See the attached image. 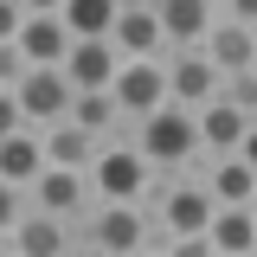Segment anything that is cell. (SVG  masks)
<instances>
[{
    "mask_svg": "<svg viewBox=\"0 0 257 257\" xmlns=\"http://www.w3.org/2000/svg\"><path fill=\"white\" fill-rule=\"evenodd\" d=\"M128 142H135V155L148 161V174H193L199 167V128H193V109H180V103H161V109H148L142 122H128Z\"/></svg>",
    "mask_w": 257,
    "mask_h": 257,
    "instance_id": "1",
    "label": "cell"
},
{
    "mask_svg": "<svg viewBox=\"0 0 257 257\" xmlns=\"http://www.w3.org/2000/svg\"><path fill=\"white\" fill-rule=\"evenodd\" d=\"M84 187H90V199H103V206H142V199L155 193V174H148V161L135 155L128 135H109V142H96L90 167H84Z\"/></svg>",
    "mask_w": 257,
    "mask_h": 257,
    "instance_id": "2",
    "label": "cell"
},
{
    "mask_svg": "<svg viewBox=\"0 0 257 257\" xmlns=\"http://www.w3.org/2000/svg\"><path fill=\"white\" fill-rule=\"evenodd\" d=\"M71 238L90 257H135L148 244H161L148 225V206H103V199H90V212L71 225Z\"/></svg>",
    "mask_w": 257,
    "mask_h": 257,
    "instance_id": "3",
    "label": "cell"
},
{
    "mask_svg": "<svg viewBox=\"0 0 257 257\" xmlns=\"http://www.w3.org/2000/svg\"><path fill=\"white\" fill-rule=\"evenodd\" d=\"M193 128H199V155H251L257 161V116H244V109H231L225 96H212V103H199L193 109Z\"/></svg>",
    "mask_w": 257,
    "mask_h": 257,
    "instance_id": "4",
    "label": "cell"
},
{
    "mask_svg": "<svg viewBox=\"0 0 257 257\" xmlns=\"http://www.w3.org/2000/svg\"><path fill=\"white\" fill-rule=\"evenodd\" d=\"M71 84H64L58 64H26V77L13 84V103H20V116H26V128H52L71 116Z\"/></svg>",
    "mask_w": 257,
    "mask_h": 257,
    "instance_id": "5",
    "label": "cell"
},
{
    "mask_svg": "<svg viewBox=\"0 0 257 257\" xmlns=\"http://www.w3.org/2000/svg\"><path fill=\"white\" fill-rule=\"evenodd\" d=\"M161 71H167V103H180V109L212 103V96H219V84H225L199 45H174V52H161Z\"/></svg>",
    "mask_w": 257,
    "mask_h": 257,
    "instance_id": "6",
    "label": "cell"
},
{
    "mask_svg": "<svg viewBox=\"0 0 257 257\" xmlns=\"http://www.w3.org/2000/svg\"><path fill=\"white\" fill-rule=\"evenodd\" d=\"M109 96H116L122 122H142L148 109H161L167 103V71H161V58H122L116 77H109Z\"/></svg>",
    "mask_w": 257,
    "mask_h": 257,
    "instance_id": "7",
    "label": "cell"
},
{
    "mask_svg": "<svg viewBox=\"0 0 257 257\" xmlns=\"http://www.w3.org/2000/svg\"><path fill=\"white\" fill-rule=\"evenodd\" d=\"M26 206L32 212H52V219L77 225L90 212V187H84V174H71V167H39V180L26 187Z\"/></svg>",
    "mask_w": 257,
    "mask_h": 257,
    "instance_id": "8",
    "label": "cell"
},
{
    "mask_svg": "<svg viewBox=\"0 0 257 257\" xmlns=\"http://www.w3.org/2000/svg\"><path fill=\"white\" fill-rule=\"evenodd\" d=\"M109 45L122 58H161L167 39H161V20H155V0H122L116 26H109Z\"/></svg>",
    "mask_w": 257,
    "mask_h": 257,
    "instance_id": "9",
    "label": "cell"
},
{
    "mask_svg": "<svg viewBox=\"0 0 257 257\" xmlns=\"http://www.w3.org/2000/svg\"><path fill=\"white\" fill-rule=\"evenodd\" d=\"M116 64H122V52H116L109 39H71V52H64L58 71H64L71 90H109Z\"/></svg>",
    "mask_w": 257,
    "mask_h": 257,
    "instance_id": "10",
    "label": "cell"
},
{
    "mask_svg": "<svg viewBox=\"0 0 257 257\" xmlns=\"http://www.w3.org/2000/svg\"><path fill=\"white\" fill-rule=\"evenodd\" d=\"M199 52L212 58L219 77H238V71H257V32L251 26H231V20H212V32L199 39Z\"/></svg>",
    "mask_w": 257,
    "mask_h": 257,
    "instance_id": "11",
    "label": "cell"
},
{
    "mask_svg": "<svg viewBox=\"0 0 257 257\" xmlns=\"http://www.w3.org/2000/svg\"><path fill=\"white\" fill-rule=\"evenodd\" d=\"M199 180L212 193V206H251L257 199V161L251 155H212Z\"/></svg>",
    "mask_w": 257,
    "mask_h": 257,
    "instance_id": "12",
    "label": "cell"
},
{
    "mask_svg": "<svg viewBox=\"0 0 257 257\" xmlns=\"http://www.w3.org/2000/svg\"><path fill=\"white\" fill-rule=\"evenodd\" d=\"M7 244H13L20 257H71V244H77V238H71V225H64V219L32 212V206H26V219L7 231Z\"/></svg>",
    "mask_w": 257,
    "mask_h": 257,
    "instance_id": "13",
    "label": "cell"
},
{
    "mask_svg": "<svg viewBox=\"0 0 257 257\" xmlns=\"http://www.w3.org/2000/svg\"><path fill=\"white\" fill-rule=\"evenodd\" d=\"M155 20H161L167 52H174V45H199V39L212 32L219 7H212V0H155Z\"/></svg>",
    "mask_w": 257,
    "mask_h": 257,
    "instance_id": "14",
    "label": "cell"
},
{
    "mask_svg": "<svg viewBox=\"0 0 257 257\" xmlns=\"http://www.w3.org/2000/svg\"><path fill=\"white\" fill-rule=\"evenodd\" d=\"M13 45H20V58H26V64H64L71 32H64L58 13H26V20H20V32H13Z\"/></svg>",
    "mask_w": 257,
    "mask_h": 257,
    "instance_id": "15",
    "label": "cell"
},
{
    "mask_svg": "<svg viewBox=\"0 0 257 257\" xmlns=\"http://www.w3.org/2000/svg\"><path fill=\"white\" fill-rule=\"evenodd\" d=\"M206 244H212L219 257H251L257 251V212H251V206H212Z\"/></svg>",
    "mask_w": 257,
    "mask_h": 257,
    "instance_id": "16",
    "label": "cell"
},
{
    "mask_svg": "<svg viewBox=\"0 0 257 257\" xmlns=\"http://www.w3.org/2000/svg\"><path fill=\"white\" fill-rule=\"evenodd\" d=\"M39 167H45L39 128H13V135H0V180H7V187L26 193L32 180H39Z\"/></svg>",
    "mask_w": 257,
    "mask_h": 257,
    "instance_id": "17",
    "label": "cell"
},
{
    "mask_svg": "<svg viewBox=\"0 0 257 257\" xmlns=\"http://www.w3.org/2000/svg\"><path fill=\"white\" fill-rule=\"evenodd\" d=\"M64 122H77L90 142L128 135V122H122V109H116V96H109V90H77V96H71V116H64Z\"/></svg>",
    "mask_w": 257,
    "mask_h": 257,
    "instance_id": "18",
    "label": "cell"
},
{
    "mask_svg": "<svg viewBox=\"0 0 257 257\" xmlns=\"http://www.w3.org/2000/svg\"><path fill=\"white\" fill-rule=\"evenodd\" d=\"M39 148H45V167H71V174H84V167H90V155H96V142H90L77 122L39 128Z\"/></svg>",
    "mask_w": 257,
    "mask_h": 257,
    "instance_id": "19",
    "label": "cell"
},
{
    "mask_svg": "<svg viewBox=\"0 0 257 257\" xmlns=\"http://www.w3.org/2000/svg\"><path fill=\"white\" fill-rule=\"evenodd\" d=\"M116 13H122V0H64L58 7V20H64L71 39H109Z\"/></svg>",
    "mask_w": 257,
    "mask_h": 257,
    "instance_id": "20",
    "label": "cell"
},
{
    "mask_svg": "<svg viewBox=\"0 0 257 257\" xmlns=\"http://www.w3.org/2000/svg\"><path fill=\"white\" fill-rule=\"evenodd\" d=\"M219 96L231 103V109H244V116H257V71H238V77H225Z\"/></svg>",
    "mask_w": 257,
    "mask_h": 257,
    "instance_id": "21",
    "label": "cell"
},
{
    "mask_svg": "<svg viewBox=\"0 0 257 257\" xmlns=\"http://www.w3.org/2000/svg\"><path fill=\"white\" fill-rule=\"evenodd\" d=\"M20 219H26V193H20V187H7V180H0V238H7V231H13Z\"/></svg>",
    "mask_w": 257,
    "mask_h": 257,
    "instance_id": "22",
    "label": "cell"
},
{
    "mask_svg": "<svg viewBox=\"0 0 257 257\" xmlns=\"http://www.w3.org/2000/svg\"><path fill=\"white\" fill-rule=\"evenodd\" d=\"M161 251L167 257H219L212 244H206V231H193V238H161Z\"/></svg>",
    "mask_w": 257,
    "mask_h": 257,
    "instance_id": "23",
    "label": "cell"
},
{
    "mask_svg": "<svg viewBox=\"0 0 257 257\" xmlns=\"http://www.w3.org/2000/svg\"><path fill=\"white\" fill-rule=\"evenodd\" d=\"M26 77V58H20V45H0V90H13Z\"/></svg>",
    "mask_w": 257,
    "mask_h": 257,
    "instance_id": "24",
    "label": "cell"
},
{
    "mask_svg": "<svg viewBox=\"0 0 257 257\" xmlns=\"http://www.w3.org/2000/svg\"><path fill=\"white\" fill-rule=\"evenodd\" d=\"M20 20H26V13H20V0H0V45H13Z\"/></svg>",
    "mask_w": 257,
    "mask_h": 257,
    "instance_id": "25",
    "label": "cell"
},
{
    "mask_svg": "<svg viewBox=\"0 0 257 257\" xmlns=\"http://www.w3.org/2000/svg\"><path fill=\"white\" fill-rule=\"evenodd\" d=\"M219 20H231V26H257V0H225Z\"/></svg>",
    "mask_w": 257,
    "mask_h": 257,
    "instance_id": "26",
    "label": "cell"
},
{
    "mask_svg": "<svg viewBox=\"0 0 257 257\" xmlns=\"http://www.w3.org/2000/svg\"><path fill=\"white\" fill-rule=\"evenodd\" d=\"M13 128H26V116H20L13 90H0V135H13Z\"/></svg>",
    "mask_w": 257,
    "mask_h": 257,
    "instance_id": "27",
    "label": "cell"
},
{
    "mask_svg": "<svg viewBox=\"0 0 257 257\" xmlns=\"http://www.w3.org/2000/svg\"><path fill=\"white\" fill-rule=\"evenodd\" d=\"M64 0H20V13H58Z\"/></svg>",
    "mask_w": 257,
    "mask_h": 257,
    "instance_id": "28",
    "label": "cell"
},
{
    "mask_svg": "<svg viewBox=\"0 0 257 257\" xmlns=\"http://www.w3.org/2000/svg\"><path fill=\"white\" fill-rule=\"evenodd\" d=\"M135 257H167V251H161V244H148V251H135Z\"/></svg>",
    "mask_w": 257,
    "mask_h": 257,
    "instance_id": "29",
    "label": "cell"
},
{
    "mask_svg": "<svg viewBox=\"0 0 257 257\" xmlns=\"http://www.w3.org/2000/svg\"><path fill=\"white\" fill-rule=\"evenodd\" d=\"M0 257H20V251H13V244H7V238H0Z\"/></svg>",
    "mask_w": 257,
    "mask_h": 257,
    "instance_id": "30",
    "label": "cell"
}]
</instances>
